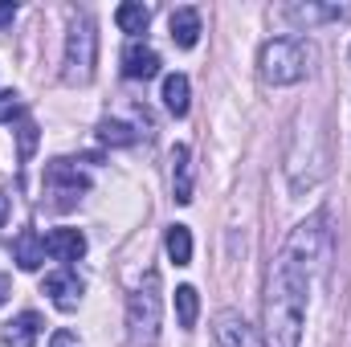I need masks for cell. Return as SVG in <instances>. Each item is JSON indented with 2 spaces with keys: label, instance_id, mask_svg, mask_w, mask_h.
Segmentation results:
<instances>
[{
  "label": "cell",
  "instance_id": "1",
  "mask_svg": "<svg viewBox=\"0 0 351 347\" xmlns=\"http://www.w3.org/2000/svg\"><path fill=\"white\" fill-rule=\"evenodd\" d=\"M327 250V213H315L311 221L294 225L282 254L269 265L265 278V307L262 327L265 347H298L302 339V319H306V290L311 274Z\"/></svg>",
  "mask_w": 351,
  "mask_h": 347
},
{
  "label": "cell",
  "instance_id": "2",
  "mask_svg": "<svg viewBox=\"0 0 351 347\" xmlns=\"http://www.w3.org/2000/svg\"><path fill=\"white\" fill-rule=\"evenodd\" d=\"M311 41L302 37H274L265 41L262 53H258V74H262L269 86H294L311 74Z\"/></svg>",
  "mask_w": 351,
  "mask_h": 347
},
{
  "label": "cell",
  "instance_id": "3",
  "mask_svg": "<svg viewBox=\"0 0 351 347\" xmlns=\"http://www.w3.org/2000/svg\"><path fill=\"white\" fill-rule=\"evenodd\" d=\"M160 315H164V294H160V274L147 270L139 290L127 298V327L139 347H152L160 335Z\"/></svg>",
  "mask_w": 351,
  "mask_h": 347
},
{
  "label": "cell",
  "instance_id": "4",
  "mask_svg": "<svg viewBox=\"0 0 351 347\" xmlns=\"http://www.w3.org/2000/svg\"><path fill=\"white\" fill-rule=\"evenodd\" d=\"M94 49H98V37H94V25H90L86 12H78L74 21H70V37H66V70H62V78L66 82H90L94 78Z\"/></svg>",
  "mask_w": 351,
  "mask_h": 347
},
{
  "label": "cell",
  "instance_id": "5",
  "mask_svg": "<svg viewBox=\"0 0 351 347\" xmlns=\"http://www.w3.org/2000/svg\"><path fill=\"white\" fill-rule=\"evenodd\" d=\"M45 184H49V192L58 196V200H53L58 208H74V204L82 200V192L90 188V176L78 172V164H70V160H53V164L45 168Z\"/></svg>",
  "mask_w": 351,
  "mask_h": 347
},
{
  "label": "cell",
  "instance_id": "6",
  "mask_svg": "<svg viewBox=\"0 0 351 347\" xmlns=\"http://www.w3.org/2000/svg\"><path fill=\"white\" fill-rule=\"evenodd\" d=\"M213 335L221 347H262V339L254 335V327L237 315V311H221L213 319Z\"/></svg>",
  "mask_w": 351,
  "mask_h": 347
},
{
  "label": "cell",
  "instance_id": "7",
  "mask_svg": "<svg viewBox=\"0 0 351 347\" xmlns=\"http://www.w3.org/2000/svg\"><path fill=\"white\" fill-rule=\"evenodd\" d=\"M45 294H49V302L58 311H78V302H82V278L74 270H58V274L45 278Z\"/></svg>",
  "mask_w": 351,
  "mask_h": 347
},
{
  "label": "cell",
  "instance_id": "8",
  "mask_svg": "<svg viewBox=\"0 0 351 347\" xmlns=\"http://www.w3.org/2000/svg\"><path fill=\"white\" fill-rule=\"evenodd\" d=\"M123 74H127L131 82L156 78V74H160V53H156L152 45H143V41H131V45L123 49Z\"/></svg>",
  "mask_w": 351,
  "mask_h": 347
},
{
  "label": "cell",
  "instance_id": "9",
  "mask_svg": "<svg viewBox=\"0 0 351 347\" xmlns=\"http://www.w3.org/2000/svg\"><path fill=\"white\" fill-rule=\"evenodd\" d=\"M172 196L176 204H192V152H188V143L172 147Z\"/></svg>",
  "mask_w": 351,
  "mask_h": 347
},
{
  "label": "cell",
  "instance_id": "10",
  "mask_svg": "<svg viewBox=\"0 0 351 347\" xmlns=\"http://www.w3.org/2000/svg\"><path fill=\"white\" fill-rule=\"evenodd\" d=\"M282 16L311 29V25H319V21H339V16H348V8H343V4H286Z\"/></svg>",
  "mask_w": 351,
  "mask_h": 347
},
{
  "label": "cell",
  "instance_id": "11",
  "mask_svg": "<svg viewBox=\"0 0 351 347\" xmlns=\"http://www.w3.org/2000/svg\"><path fill=\"white\" fill-rule=\"evenodd\" d=\"M45 250L58 261H78L86 254V237H82L78 229H53V233L45 237Z\"/></svg>",
  "mask_w": 351,
  "mask_h": 347
},
{
  "label": "cell",
  "instance_id": "12",
  "mask_svg": "<svg viewBox=\"0 0 351 347\" xmlns=\"http://www.w3.org/2000/svg\"><path fill=\"white\" fill-rule=\"evenodd\" d=\"M168 29H172V41L180 49H192V45L200 41V12H196V8H176L172 21H168Z\"/></svg>",
  "mask_w": 351,
  "mask_h": 347
},
{
  "label": "cell",
  "instance_id": "13",
  "mask_svg": "<svg viewBox=\"0 0 351 347\" xmlns=\"http://www.w3.org/2000/svg\"><path fill=\"white\" fill-rule=\"evenodd\" d=\"M37 335H41V315H33V311L16 315V319L4 327V344L8 347H33Z\"/></svg>",
  "mask_w": 351,
  "mask_h": 347
},
{
  "label": "cell",
  "instance_id": "14",
  "mask_svg": "<svg viewBox=\"0 0 351 347\" xmlns=\"http://www.w3.org/2000/svg\"><path fill=\"white\" fill-rule=\"evenodd\" d=\"M114 25H119L123 33L139 37V33L152 25V8H147V4H135V0H131V4H119V8H114Z\"/></svg>",
  "mask_w": 351,
  "mask_h": 347
},
{
  "label": "cell",
  "instance_id": "15",
  "mask_svg": "<svg viewBox=\"0 0 351 347\" xmlns=\"http://www.w3.org/2000/svg\"><path fill=\"white\" fill-rule=\"evenodd\" d=\"M188 94H192V86H188L184 74H168V78H164V106H168L172 115H188V102H192Z\"/></svg>",
  "mask_w": 351,
  "mask_h": 347
},
{
  "label": "cell",
  "instance_id": "16",
  "mask_svg": "<svg viewBox=\"0 0 351 347\" xmlns=\"http://www.w3.org/2000/svg\"><path fill=\"white\" fill-rule=\"evenodd\" d=\"M45 261V241L37 233H21L16 237V265L21 270H37Z\"/></svg>",
  "mask_w": 351,
  "mask_h": 347
},
{
  "label": "cell",
  "instance_id": "17",
  "mask_svg": "<svg viewBox=\"0 0 351 347\" xmlns=\"http://www.w3.org/2000/svg\"><path fill=\"white\" fill-rule=\"evenodd\" d=\"M168 258L176 265H188L192 261V233H188V225H172L168 229Z\"/></svg>",
  "mask_w": 351,
  "mask_h": 347
},
{
  "label": "cell",
  "instance_id": "18",
  "mask_svg": "<svg viewBox=\"0 0 351 347\" xmlns=\"http://www.w3.org/2000/svg\"><path fill=\"white\" fill-rule=\"evenodd\" d=\"M176 315H180V327H196V315H200V298L192 286H176Z\"/></svg>",
  "mask_w": 351,
  "mask_h": 347
},
{
  "label": "cell",
  "instance_id": "19",
  "mask_svg": "<svg viewBox=\"0 0 351 347\" xmlns=\"http://www.w3.org/2000/svg\"><path fill=\"white\" fill-rule=\"evenodd\" d=\"M98 139H102V143H110V147H127V143H135V131H131L127 123L106 119V123L98 127Z\"/></svg>",
  "mask_w": 351,
  "mask_h": 347
},
{
  "label": "cell",
  "instance_id": "20",
  "mask_svg": "<svg viewBox=\"0 0 351 347\" xmlns=\"http://www.w3.org/2000/svg\"><path fill=\"white\" fill-rule=\"evenodd\" d=\"M12 115H21V94L16 90H0V123H8Z\"/></svg>",
  "mask_w": 351,
  "mask_h": 347
},
{
  "label": "cell",
  "instance_id": "21",
  "mask_svg": "<svg viewBox=\"0 0 351 347\" xmlns=\"http://www.w3.org/2000/svg\"><path fill=\"white\" fill-rule=\"evenodd\" d=\"M33 147H37V127H33V119H25L21 123V156H33Z\"/></svg>",
  "mask_w": 351,
  "mask_h": 347
},
{
  "label": "cell",
  "instance_id": "22",
  "mask_svg": "<svg viewBox=\"0 0 351 347\" xmlns=\"http://www.w3.org/2000/svg\"><path fill=\"white\" fill-rule=\"evenodd\" d=\"M49 347H82V339H78L74 331H53V339H49Z\"/></svg>",
  "mask_w": 351,
  "mask_h": 347
},
{
  "label": "cell",
  "instance_id": "23",
  "mask_svg": "<svg viewBox=\"0 0 351 347\" xmlns=\"http://www.w3.org/2000/svg\"><path fill=\"white\" fill-rule=\"evenodd\" d=\"M12 16H16V4H12V0H0V29L12 25Z\"/></svg>",
  "mask_w": 351,
  "mask_h": 347
},
{
  "label": "cell",
  "instance_id": "24",
  "mask_svg": "<svg viewBox=\"0 0 351 347\" xmlns=\"http://www.w3.org/2000/svg\"><path fill=\"white\" fill-rule=\"evenodd\" d=\"M4 221H8V196L0 192V229H4Z\"/></svg>",
  "mask_w": 351,
  "mask_h": 347
},
{
  "label": "cell",
  "instance_id": "25",
  "mask_svg": "<svg viewBox=\"0 0 351 347\" xmlns=\"http://www.w3.org/2000/svg\"><path fill=\"white\" fill-rule=\"evenodd\" d=\"M4 298H8V278L0 274V307H4Z\"/></svg>",
  "mask_w": 351,
  "mask_h": 347
},
{
  "label": "cell",
  "instance_id": "26",
  "mask_svg": "<svg viewBox=\"0 0 351 347\" xmlns=\"http://www.w3.org/2000/svg\"><path fill=\"white\" fill-rule=\"evenodd\" d=\"M348 62H351V53H348Z\"/></svg>",
  "mask_w": 351,
  "mask_h": 347
}]
</instances>
